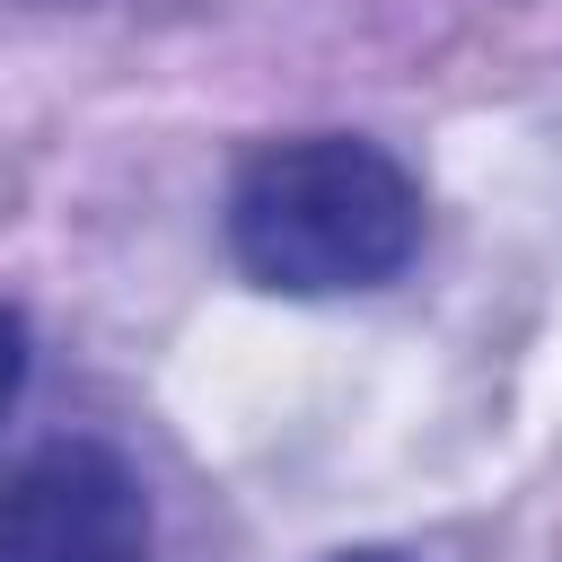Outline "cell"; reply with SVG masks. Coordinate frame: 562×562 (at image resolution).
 <instances>
[{"mask_svg": "<svg viewBox=\"0 0 562 562\" xmlns=\"http://www.w3.org/2000/svg\"><path fill=\"white\" fill-rule=\"evenodd\" d=\"M334 562H404V553H386V544H360V553H334Z\"/></svg>", "mask_w": 562, "mask_h": 562, "instance_id": "obj_4", "label": "cell"}, {"mask_svg": "<svg viewBox=\"0 0 562 562\" xmlns=\"http://www.w3.org/2000/svg\"><path fill=\"white\" fill-rule=\"evenodd\" d=\"M149 492L105 439H44L0 474V562H149Z\"/></svg>", "mask_w": 562, "mask_h": 562, "instance_id": "obj_2", "label": "cell"}, {"mask_svg": "<svg viewBox=\"0 0 562 562\" xmlns=\"http://www.w3.org/2000/svg\"><path fill=\"white\" fill-rule=\"evenodd\" d=\"M26 369H35V342H26V316H18V307H0V422L18 413V395H26Z\"/></svg>", "mask_w": 562, "mask_h": 562, "instance_id": "obj_3", "label": "cell"}, {"mask_svg": "<svg viewBox=\"0 0 562 562\" xmlns=\"http://www.w3.org/2000/svg\"><path fill=\"white\" fill-rule=\"evenodd\" d=\"M422 184L395 149L360 132H299L237 167L228 184V255L255 290L281 299H351L413 263Z\"/></svg>", "mask_w": 562, "mask_h": 562, "instance_id": "obj_1", "label": "cell"}]
</instances>
